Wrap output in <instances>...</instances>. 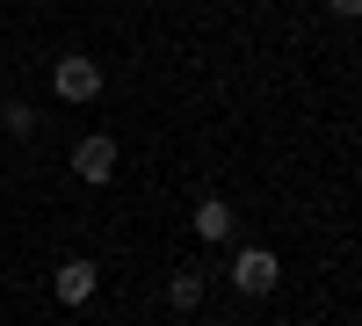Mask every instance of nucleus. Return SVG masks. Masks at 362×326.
<instances>
[{
  "mask_svg": "<svg viewBox=\"0 0 362 326\" xmlns=\"http://www.w3.org/2000/svg\"><path fill=\"white\" fill-rule=\"evenodd\" d=\"M51 95H58V102H73V109H87V102L102 95V58H87V51H66V58L51 66Z\"/></svg>",
  "mask_w": 362,
  "mask_h": 326,
  "instance_id": "1",
  "label": "nucleus"
},
{
  "mask_svg": "<svg viewBox=\"0 0 362 326\" xmlns=\"http://www.w3.org/2000/svg\"><path fill=\"white\" fill-rule=\"evenodd\" d=\"M196 240H203V247H225V240H232V203H225V196H203V203H196Z\"/></svg>",
  "mask_w": 362,
  "mask_h": 326,
  "instance_id": "5",
  "label": "nucleus"
},
{
  "mask_svg": "<svg viewBox=\"0 0 362 326\" xmlns=\"http://www.w3.org/2000/svg\"><path fill=\"white\" fill-rule=\"evenodd\" d=\"M276 283H283V261L268 247H239L232 254V290H239V298H268Z\"/></svg>",
  "mask_w": 362,
  "mask_h": 326,
  "instance_id": "3",
  "label": "nucleus"
},
{
  "mask_svg": "<svg viewBox=\"0 0 362 326\" xmlns=\"http://www.w3.org/2000/svg\"><path fill=\"white\" fill-rule=\"evenodd\" d=\"M203 290H210L203 269H174V276H167V305H174V312H196V305H203Z\"/></svg>",
  "mask_w": 362,
  "mask_h": 326,
  "instance_id": "6",
  "label": "nucleus"
},
{
  "mask_svg": "<svg viewBox=\"0 0 362 326\" xmlns=\"http://www.w3.org/2000/svg\"><path fill=\"white\" fill-rule=\"evenodd\" d=\"M334 15H362V0H334Z\"/></svg>",
  "mask_w": 362,
  "mask_h": 326,
  "instance_id": "8",
  "label": "nucleus"
},
{
  "mask_svg": "<svg viewBox=\"0 0 362 326\" xmlns=\"http://www.w3.org/2000/svg\"><path fill=\"white\" fill-rule=\"evenodd\" d=\"M95 290H102V269H95L87 254L58 261V276H51V298L66 305V312H87V305H95Z\"/></svg>",
  "mask_w": 362,
  "mask_h": 326,
  "instance_id": "2",
  "label": "nucleus"
},
{
  "mask_svg": "<svg viewBox=\"0 0 362 326\" xmlns=\"http://www.w3.org/2000/svg\"><path fill=\"white\" fill-rule=\"evenodd\" d=\"M66 326H80V319H66Z\"/></svg>",
  "mask_w": 362,
  "mask_h": 326,
  "instance_id": "9",
  "label": "nucleus"
},
{
  "mask_svg": "<svg viewBox=\"0 0 362 326\" xmlns=\"http://www.w3.org/2000/svg\"><path fill=\"white\" fill-rule=\"evenodd\" d=\"M0 131L8 138H37V109L29 102H0Z\"/></svg>",
  "mask_w": 362,
  "mask_h": 326,
  "instance_id": "7",
  "label": "nucleus"
},
{
  "mask_svg": "<svg viewBox=\"0 0 362 326\" xmlns=\"http://www.w3.org/2000/svg\"><path fill=\"white\" fill-rule=\"evenodd\" d=\"M73 174H80L87 189H109V182H116V138H109V131H87V138L73 145Z\"/></svg>",
  "mask_w": 362,
  "mask_h": 326,
  "instance_id": "4",
  "label": "nucleus"
}]
</instances>
